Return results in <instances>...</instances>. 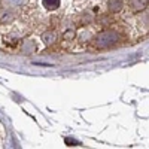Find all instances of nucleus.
Masks as SVG:
<instances>
[{
    "label": "nucleus",
    "instance_id": "1",
    "mask_svg": "<svg viewBox=\"0 0 149 149\" xmlns=\"http://www.w3.org/2000/svg\"><path fill=\"white\" fill-rule=\"evenodd\" d=\"M73 36H74L73 31H66L64 33V37H66V39H69V40H70V37H73Z\"/></svg>",
    "mask_w": 149,
    "mask_h": 149
}]
</instances>
